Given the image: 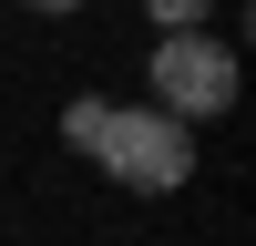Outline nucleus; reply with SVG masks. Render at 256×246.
<instances>
[{"label":"nucleus","instance_id":"nucleus-1","mask_svg":"<svg viewBox=\"0 0 256 246\" xmlns=\"http://www.w3.org/2000/svg\"><path fill=\"white\" fill-rule=\"evenodd\" d=\"M92 164L123 184V195H174L184 174H195V134H184L174 113H154V102H134V113H102V134H92Z\"/></svg>","mask_w":256,"mask_h":246},{"label":"nucleus","instance_id":"nucleus-2","mask_svg":"<svg viewBox=\"0 0 256 246\" xmlns=\"http://www.w3.org/2000/svg\"><path fill=\"white\" fill-rule=\"evenodd\" d=\"M236 92H246L236 41H216V31H164L154 41V113H174L184 134L216 123V113H236Z\"/></svg>","mask_w":256,"mask_h":246},{"label":"nucleus","instance_id":"nucleus-3","mask_svg":"<svg viewBox=\"0 0 256 246\" xmlns=\"http://www.w3.org/2000/svg\"><path fill=\"white\" fill-rule=\"evenodd\" d=\"M102 113H113L102 92H82V102H62V144H72V154H92V134H102Z\"/></svg>","mask_w":256,"mask_h":246},{"label":"nucleus","instance_id":"nucleus-4","mask_svg":"<svg viewBox=\"0 0 256 246\" xmlns=\"http://www.w3.org/2000/svg\"><path fill=\"white\" fill-rule=\"evenodd\" d=\"M144 10H154L164 31H205V10H216V0H144Z\"/></svg>","mask_w":256,"mask_h":246},{"label":"nucleus","instance_id":"nucleus-5","mask_svg":"<svg viewBox=\"0 0 256 246\" xmlns=\"http://www.w3.org/2000/svg\"><path fill=\"white\" fill-rule=\"evenodd\" d=\"M20 10H41V20H62V10H82V0H20Z\"/></svg>","mask_w":256,"mask_h":246}]
</instances>
